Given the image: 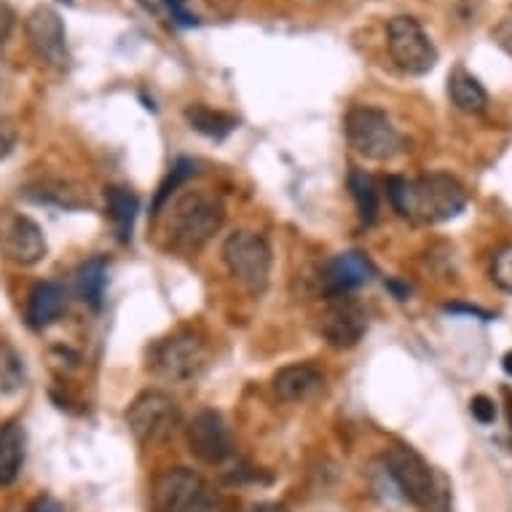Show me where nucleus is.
Returning <instances> with one entry per match:
<instances>
[{"instance_id":"obj_1","label":"nucleus","mask_w":512,"mask_h":512,"mask_svg":"<svg viewBox=\"0 0 512 512\" xmlns=\"http://www.w3.org/2000/svg\"><path fill=\"white\" fill-rule=\"evenodd\" d=\"M389 202L403 218L413 223H445L462 215L467 207V191L456 177L432 172L421 177H389Z\"/></svg>"},{"instance_id":"obj_2","label":"nucleus","mask_w":512,"mask_h":512,"mask_svg":"<svg viewBox=\"0 0 512 512\" xmlns=\"http://www.w3.org/2000/svg\"><path fill=\"white\" fill-rule=\"evenodd\" d=\"M384 467L405 502L424 512H448V488L440 475L408 445H395L384 454Z\"/></svg>"},{"instance_id":"obj_3","label":"nucleus","mask_w":512,"mask_h":512,"mask_svg":"<svg viewBox=\"0 0 512 512\" xmlns=\"http://www.w3.org/2000/svg\"><path fill=\"white\" fill-rule=\"evenodd\" d=\"M153 512H228L226 496L188 467H169L153 480Z\"/></svg>"},{"instance_id":"obj_4","label":"nucleus","mask_w":512,"mask_h":512,"mask_svg":"<svg viewBox=\"0 0 512 512\" xmlns=\"http://www.w3.org/2000/svg\"><path fill=\"white\" fill-rule=\"evenodd\" d=\"M223 218H226V210L220 199L210 194H185L169 207V244L180 252L202 250L220 231Z\"/></svg>"},{"instance_id":"obj_5","label":"nucleus","mask_w":512,"mask_h":512,"mask_svg":"<svg viewBox=\"0 0 512 512\" xmlns=\"http://www.w3.org/2000/svg\"><path fill=\"white\" fill-rule=\"evenodd\" d=\"M344 129L354 153H360L362 159L368 161H392L405 148L403 135L397 132L392 118L384 110L370 108V105L349 110Z\"/></svg>"},{"instance_id":"obj_6","label":"nucleus","mask_w":512,"mask_h":512,"mask_svg":"<svg viewBox=\"0 0 512 512\" xmlns=\"http://www.w3.org/2000/svg\"><path fill=\"white\" fill-rule=\"evenodd\" d=\"M223 261L228 274L252 295L266 293L271 277V247L263 236L236 231L223 244Z\"/></svg>"},{"instance_id":"obj_7","label":"nucleus","mask_w":512,"mask_h":512,"mask_svg":"<svg viewBox=\"0 0 512 512\" xmlns=\"http://www.w3.org/2000/svg\"><path fill=\"white\" fill-rule=\"evenodd\" d=\"M151 365L156 376L169 384H191L207 365V346L194 330H177L156 344Z\"/></svg>"},{"instance_id":"obj_8","label":"nucleus","mask_w":512,"mask_h":512,"mask_svg":"<svg viewBox=\"0 0 512 512\" xmlns=\"http://www.w3.org/2000/svg\"><path fill=\"white\" fill-rule=\"evenodd\" d=\"M177 424H180V408L167 392H159V389L140 392L126 411V427L137 443L143 445L167 440Z\"/></svg>"},{"instance_id":"obj_9","label":"nucleus","mask_w":512,"mask_h":512,"mask_svg":"<svg viewBox=\"0 0 512 512\" xmlns=\"http://www.w3.org/2000/svg\"><path fill=\"white\" fill-rule=\"evenodd\" d=\"M387 49L392 62L408 76H427L437 65L435 43L413 17L389 19Z\"/></svg>"},{"instance_id":"obj_10","label":"nucleus","mask_w":512,"mask_h":512,"mask_svg":"<svg viewBox=\"0 0 512 512\" xmlns=\"http://www.w3.org/2000/svg\"><path fill=\"white\" fill-rule=\"evenodd\" d=\"M185 443H188V451L199 462L210 464V467H223V464L234 459L231 432H228L223 416L218 411H212V408H204V411H199L194 419L188 421Z\"/></svg>"},{"instance_id":"obj_11","label":"nucleus","mask_w":512,"mask_h":512,"mask_svg":"<svg viewBox=\"0 0 512 512\" xmlns=\"http://www.w3.org/2000/svg\"><path fill=\"white\" fill-rule=\"evenodd\" d=\"M0 252L17 266H35L46 258L49 244L35 220L22 212L0 210Z\"/></svg>"},{"instance_id":"obj_12","label":"nucleus","mask_w":512,"mask_h":512,"mask_svg":"<svg viewBox=\"0 0 512 512\" xmlns=\"http://www.w3.org/2000/svg\"><path fill=\"white\" fill-rule=\"evenodd\" d=\"M317 330L322 341L333 349H352L368 330V317L352 298H333L328 309L319 314Z\"/></svg>"},{"instance_id":"obj_13","label":"nucleus","mask_w":512,"mask_h":512,"mask_svg":"<svg viewBox=\"0 0 512 512\" xmlns=\"http://www.w3.org/2000/svg\"><path fill=\"white\" fill-rule=\"evenodd\" d=\"M25 33L27 41H30V49L46 65H51V68H68V35H65V25H62V17H59L57 11L49 9V6H38L27 17Z\"/></svg>"},{"instance_id":"obj_14","label":"nucleus","mask_w":512,"mask_h":512,"mask_svg":"<svg viewBox=\"0 0 512 512\" xmlns=\"http://www.w3.org/2000/svg\"><path fill=\"white\" fill-rule=\"evenodd\" d=\"M376 277V269L370 263L368 255L352 250L341 252L336 258H330L322 269V287L330 298H346L357 287L368 285Z\"/></svg>"},{"instance_id":"obj_15","label":"nucleus","mask_w":512,"mask_h":512,"mask_svg":"<svg viewBox=\"0 0 512 512\" xmlns=\"http://www.w3.org/2000/svg\"><path fill=\"white\" fill-rule=\"evenodd\" d=\"M271 387H274V395L282 403H301V400L311 397L322 387V373L314 365H309V362L287 365V368L277 370Z\"/></svg>"},{"instance_id":"obj_16","label":"nucleus","mask_w":512,"mask_h":512,"mask_svg":"<svg viewBox=\"0 0 512 512\" xmlns=\"http://www.w3.org/2000/svg\"><path fill=\"white\" fill-rule=\"evenodd\" d=\"M68 309V293L59 282H38L27 301V322L30 328L43 330L54 325Z\"/></svg>"},{"instance_id":"obj_17","label":"nucleus","mask_w":512,"mask_h":512,"mask_svg":"<svg viewBox=\"0 0 512 512\" xmlns=\"http://www.w3.org/2000/svg\"><path fill=\"white\" fill-rule=\"evenodd\" d=\"M25 196L38 204H54L59 210H84V207H92L89 191H86L84 185L73 183V180H41L38 185H30Z\"/></svg>"},{"instance_id":"obj_18","label":"nucleus","mask_w":512,"mask_h":512,"mask_svg":"<svg viewBox=\"0 0 512 512\" xmlns=\"http://www.w3.org/2000/svg\"><path fill=\"white\" fill-rule=\"evenodd\" d=\"M25 464V429L19 421L0 427V486L17 483Z\"/></svg>"},{"instance_id":"obj_19","label":"nucleus","mask_w":512,"mask_h":512,"mask_svg":"<svg viewBox=\"0 0 512 512\" xmlns=\"http://www.w3.org/2000/svg\"><path fill=\"white\" fill-rule=\"evenodd\" d=\"M105 202H108V218L113 223L118 242H132L137 207H140L137 196L129 188H124V185H110L108 191H105Z\"/></svg>"},{"instance_id":"obj_20","label":"nucleus","mask_w":512,"mask_h":512,"mask_svg":"<svg viewBox=\"0 0 512 512\" xmlns=\"http://www.w3.org/2000/svg\"><path fill=\"white\" fill-rule=\"evenodd\" d=\"M448 94L464 113H483L488 108V92L464 65H456L454 73L448 76Z\"/></svg>"},{"instance_id":"obj_21","label":"nucleus","mask_w":512,"mask_h":512,"mask_svg":"<svg viewBox=\"0 0 512 512\" xmlns=\"http://www.w3.org/2000/svg\"><path fill=\"white\" fill-rule=\"evenodd\" d=\"M185 121L188 126L199 132V135L210 137V140H223L236 129V118L220 113V110H212L207 105H191L185 108Z\"/></svg>"},{"instance_id":"obj_22","label":"nucleus","mask_w":512,"mask_h":512,"mask_svg":"<svg viewBox=\"0 0 512 512\" xmlns=\"http://www.w3.org/2000/svg\"><path fill=\"white\" fill-rule=\"evenodd\" d=\"M105 285H108V261L97 255L81 266L78 271V293L92 309H100L105 298Z\"/></svg>"},{"instance_id":"obj_23","label":"nucleus","mask_w":512,"mask_h":512,"mask_svg":"<svg viewBox=\"0 0 512 512\" xmlns=\"http://www.w3.org/2000/svg\"><path fill=\"white\" fill-rule=\"evenodd\" d=\"M349 191H352V199L357 204L360 226H370L378 212V191L373 177L360 172V169H354L352 175H349Z\"/></svg>"},{"instance_id":"obj_24","label":"nucleus","mask_w":512,"mask_h":512,"mask_svg":"<svg viewBox=\"0 0 512 512\" xmlns=\"http://www.w3.org/2000/svg\"><path fill=\"white\" fill-rule=\"evenodd\" d=\"M25 387V365L9 344H0V397L17 395Z\"/></svg>"},{"instance_id":"obj_25","label":"nucleus","mask_w":512,"mask_h":512,"mask_svg":"<svg viewBox=\"0 0 512 512\" xmlns=\"http://www.w3.org/2000/svg\"><path fill=\"white\" fill-rule=\"evenodd\" d=\"M196 175V164L191 159H177V164L172 167V172H169V177L161 183L159 194H156V199H153V215H159L161 210H164V204L172 199V194H175L177 188L188 180V177Z\"/></svg>"},{"instance_id":"obj_26","label":"nucleus","mask_w":512,"mask_h":512,"mask_svg":"<svg viewBox=\"0 0 512 512\" xmlns=\"http://www.w3.org/2000/svg\"><path fill=\"white\" fill-rule=\"evenodd\" d=\"M491 279L496 282V287H502L504 293H512V244L502 247V250L494 255Z\"/></svg>"},{"instance_id":"obj_27","label":"nucleus","mask_w":512,"mask_h":512,"mask_svg":"<svg viewBox=\"0 0 512 512\" xmlns=\"http://www.w3.org/2000/svg\"><path fill=\"white\" fill-rule=\"evenodd\" d=\"M491 35H494V41L502 46L504 54H510L512 57V6L499 17V22L494 25V33Z\"/></svg>"},{"instance_id":"obj_28","label":"nucleus","mask_w":512,"mask_h":512,"mask_svg":"<svg viewBox=\"0 0 512 512\" xmlns=\"http://www.w3.org/2000/svg\"><path fill=\"white\" fill-rule=\"evenodd\" d=\"M470 411H472V416H475V421H480V424H494L496 405L491 397H486V395L472 397Z\"/></svg>"},{"instance_id":"obj_29","label":"nucleus","mask_w":512,"mask_h":512,"mask_svg":"<svg viewBox=\"0 0 512 512\" xmlns=\"http://www.w3.org/2000/svg\"><path fill=\"white\" fill-rule=\"evenodd\" d=\"M17 145V129L11 124L9 118L0 113V159H6Z\"/></svg>"},{"instance_id":"obj_30","label":"nucleus","mask_w":512,"mask_h":512,"mask_svg":"<svg viewBox=\"0 0 512 512\" xmlns=\"http://www.w3.org/2000/svg\"><path fill=\"white\" fill-rule=\"evenodd\" d=\"M164 3H167V9L172 11V17H175L180 25H185V27L199 25L196 14H191V11H188V0H164Z\"/></svg>"},{"instance_id":"obj_31","label":"nucleus","mask_w":512,"mask_h":512,"mask_svg":"<svg viewBox=\"0 0 512 512\" xmlns=\"http://www.w3.org/2000/svg\"><path fill=\"white\" fill-rule=\"evenodd\" d=\"M30 512H65V510H62V504H59L57 499H51V496H41V499L33 504V510Z\"/></svg>"},{"instance_id":"obj_32","label":"nucleus","mask_w":512,"mask_h":512,"mask_svg":"<svg viewBox=\"0 0 512 512\" xmlns=\"http://www.w3.org/2000/svg\"><path fill=\"white\" fill-rule=\"evenodd\" d=\"M250 512H287V510L277 502H263V504H258V507H252Z\"/></svg>"},{"instance_id":"obj_33","label":"nucleus","mask_w":512,"mask_h":512,"mask_svg":"<svg viewBox=\"0 0 512 512\" xmlns=\"http://www.w3.org/2000/svg\"><path fill=\"white\" fill-rule=\"evenodd\" d=\"M504 403H507V421L512 429V389H504Z\"/></svg>"},{"instance_id":"obj_34","label":"nucleus","mask_w":512,"mask_h":512,"mask_svg":"<svg viewBox=\"0 0 512 512\" xmlns=\"http://www.w3.org/2000/svg\"><path fill=\"white\" fill-rule=\"evenodd\" d=\"M502 368H504V373H507V376L512 378V352H507L502 357Z\"/></svg>"},{"instance_id":"obj_35","label":"nucleus","mask_w":512,"mask_h":512,"mask_svg":"<svg viewBox=\"0 0 512 512\" xmlns=\"http://www.w3.org/2000/svg\"><path fill=\"white\" fill-rule=\"evenodd\" d=\"M0 14H3V17H6V9H3V3H0ZM0 33H6V30H0Z\"/></svg>"}]
</instances>
